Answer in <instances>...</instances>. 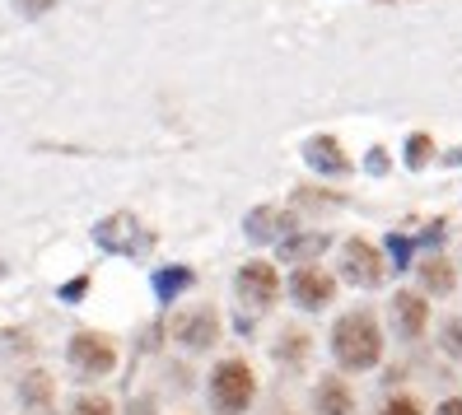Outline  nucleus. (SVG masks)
Instances as JSON below:
<instances>
[{"instance_id":"1","label":"nucleus","mask_w":462,"mask_h":415,"mask_svg":"<svg viewBox=\"0 0 462 415\" xmlns=\"http://www.w3.org/2000/svg\"><path fill=\"white\" fill-rule=\"evenodd\" d=\"M332 350L346 369H374L378 355H383V337H378V322L369 313H346L332 327Z\"/></svg>"},{"instance_id":"13","label":"nucleus","mask_w":462,"mask_h":415,"mask_svg":"<svg viewBox=\"0 0 462 415\" xmlns=\"http://www.w3.org/2000/svg\"><path fill=\"white\" fill-rule=\"evenodd\" d=\"M322 247H328V234H309V238H290L281 253H285V262H309V257H318Z\"/></svg>"},{"instance_id":"10","label":"nucleus","mask_w":462,"mask_h":415,"mask_svg":"<svg viewBox=\"0 0 462 415\" xmlns=\"http://www.w3.org/2000/svg\"><path fill=\"white\" fill-rule=\"evenodd\" d=\"M304 159L313 163L318 173H346V169H350L346 154H341V145L332 141V135H313V141L304 145Z\"/></svg>"},{"instance_id":"5","label":"nucleus","mask_w":462,"mask_h":415,"mask_svg":"<svg viewBox=\"0 0 462 415\" xmlns=\"http://www.w3.org/2000/svg\"><path fill=\"white\" fill-rule=\"evenodd\" d=\"M341 271H346V281L350 285H365V290H374L378 281H383V253H378L374 243H365V238H350L346 247H341Z\"/></svg>"},{"instance_id":"9","label":"nucleus","mask_w":462,"mask_h":415,"mask_svg":"<svg viewBox=\"0 0 462 415\" xmlns=\"http://www.w3.org/2000/svg\"><path fill=\"white\" fill-rule=\"evenodd\" d=\"M215 337H220V322H215V313H187L182 322H178V341L182 346H192V350H206Z\"/></svg>"},{"instance_id":"17","label":"nucleus","mask_w":462,"mask_h":415,"mask_svg":"<svg viewBox=\"0 0 462 415\" xmlns=\"http://www.w3.org/2000/svg\"><path fill=\"white\" fill-rule=\"evenodd\" d=\"M430 135H411V145H406V163H411V169H420V163L430 159Z\"/></svg>"},{"instance_id":"3","label":"nucleus","mask_w":462,"mask_h":415,"mask_svg":"<svg viewBox=\"0 0 462 415\" xmlns=\"http://www.w3.org/2000/svg\"><path fill=\"white\" fill-rule=\"evenodd\" d=\"M94 238H98V247H107V253H122V257H145L150 247H154V234H145L131 215L103 219V225L94 229Z\"/></svg>"},{"instance_id":"16","label":"nucleus","mask_w":462,"mask_h":415,"mask_svg":"<svg viewBox=\"0 0 462 415\" xmlns=\"http://www.w3.org/2000/svg\"><path fill=\"white\" fill-rule=\"evenodd\" d=\"M281 229V215L276 210H253L248 215V238H271Z\"/></svg>"},{"instance_id":"8","label":"nucleus","mask_w":462,"mask_h":415,"mask_svg":"<svg viewBox=\"0 0 462 415\" xmlns=\"http://www.w3.org/2000/svg\"><path fill=\"white\" fill-rule=\"evenodd\" d=\"M393 322H397V331H402L406 341H411V337H420V331H425V322H430V303H425L420 294H411V290L393 294Z\"/></svg>"},{"instance_id":"6","label":"nucleus","mask_w":462,"mask_h":415,"mask_svg":"<svg viewBox=\"0 0 462 415\" xmlns=\"http://www.w3.org/2000/svg\"><path fill=\"white\" fill-rule=\"evenodd\" d=\"M238 299L253 303V309H271L281 299V275L271 262H248L238 271Z\"/></svg>"},{"instance_id":"12","label":"nucleus","mask_w":462,"mask_h":415,"mask_svg":"<svg viewBox=\"0 0 462 415\" xmlns=\"http://www.w3.org/2000/svg\"><path fill=\"white\" fill-rule=\"evenodd\" d=\"M420 281H425L430 290L448 294V290H453V266H448L444 257H430V262H420Z\"/></svg>"},{"instance_id":"4","label":"nucleus","mask_w":462,"mask_h":415,"mask_svg":"<svg viewBox=\"0 0 462 415\" xmlns=\"http://www.w3.org/2000/svg\"><path fill=\"white\" fill-rule=\"evenodd\" d=\"M66 355H70L75 374H85V378H103V374H113V364H117L113 341L98 337V331H79V337L66 346Z\"/></svg>"},{"instance_id":"2","label":"nucleus","mask_w":462,"mask_h":415,"mask_svg":"<svg viewBox=\"0 0 462 415\" xmlns=\"http://www.w3.org/2000/svg\"><path fill=\"white\" fill-rule=\"evenodd\" d=\"M253 397H257V378L243 359H225V364L210 374V401L220 415H243L253 406Z\"/></svg>"},{"instance_id":"19","label":"nucleus","mask_w":462,"mask_h":415,"mask_svg":"<svg viewBox=\"0 0 462 415\" xmlns=\"http://www.w3.org/2000/svg\"><path fill=\"white\" fill-rule=\"evenodd\" d=\"M383 415H420V406H416L411 397H393V401L383 406Z\"/></svg>"},{"instance_id":"14","label":"nucleus","mask_w":462,"mask_h":415,"mask_svg":"<svg viewBox=\"0 0 462 415\" xmlns=\"http://www.w3.org/2000/svg\"><path fill=\"white\" fill-rule=\"evenodd\" d=\"M187 285H192V271H187V266H178V271H159V275H154L159 299H173V294L187 290Z\"/></svg>"},{"instance_id":"15","label":"nucleus","mask_w":462,"mask_h":415,"mask_svg":"<svg viewBox=\"0 0 462 415\" xmlns=\"http://www.w3.org/2000/svg\"><path fill=\"white\" fill-rule=\"evenodd\" d=\"M23 401L29 406H51V383H47V374H33V378H23Z\"/></svg>"},{"instance_id":"21","label":"nucleus","mask_w":462,"mask_h":415,"mask_svg":"<svg viewBox=\"0 0 462 415\" xmlns=\"http://www.w3.org/2000/svg\"><path fill=\"white\" fill-rule=\"evenodd\" d=\"M439 415H462V401H457V397H448V401L439 406Z\"/></svg>"},{"instance_id":"18","label":"nucleus","mask_w":462,"mask_h":415,"mask_svg":"<svg viewBox=\"0 0 462 415\" xmlns=\"http://www.w3.org/2000/svg\"><path fill=\"white\" fill-rule=\"evenodd\" d=\"M70 415H113V406H107L103 397H85V401H75Z\"/></svg>"},{"instance_id":"22","label":"nucleus","mask_w":462,"mask_h":415,"mask_svg":"<svg viewBox=\"0 0 462 415\" xmlns=\"http://www.w3.org/2000/svg\"><path fill=\"white\" fill-rule=\"evenodd\" d=\"M453 159H457V163H462V150H457V154H453Z\"/></svg>"},{"instance_id":"11","label":"nucleus","mask_w":462,"mask_h":415,"mask_svg":"<svg viewBox=\"0 0 462 415\" xmlns=\"http://www.w3.org/2000/svg\"><path fill=\"white\" fill-rule=\"evenodd\" d=\"M318 410L322 415H350L356 410V397H350V387L328 378V383H318Z\"/></svg>"},{"instance_id":"20","label":"nucleus","mask_w":462,"mask_h":415,"mask_svg":"<svg viewBox=\"0 0 462 415\" xmlns=\"http://www.w3.org/2000/svg\"><path fill=\"white\" fill-rule=\"evenodd\" d=\"M19 10L23 14H42V10H51V0H19Z\"/></svg>"},{"instance_id":"7","label":"nucleus","mask_w":462,"mask_h":415,"mask_svg":"<svg viewBox=\"0 0 462 415\" xmlns=\"http://www.w3.org/2000/svg\"><path fill=\"white\" fill-rule=\"evenodd\" d=\"M290 294H294V303H304V309H328V299L337 294V281L318 266H299L290 275Z\"/></svg>"}]
</instances>
